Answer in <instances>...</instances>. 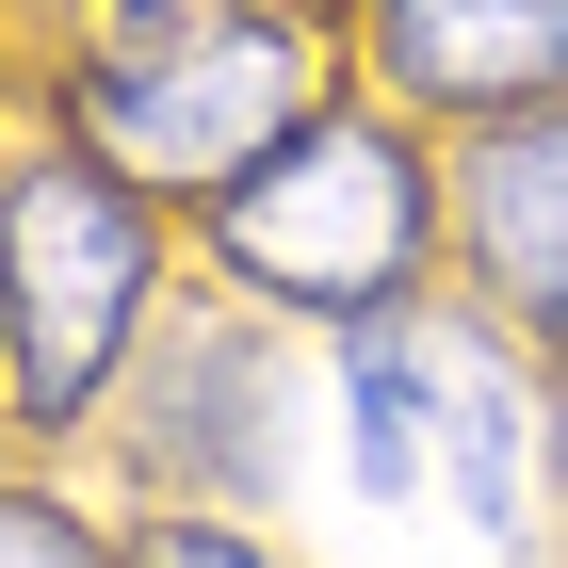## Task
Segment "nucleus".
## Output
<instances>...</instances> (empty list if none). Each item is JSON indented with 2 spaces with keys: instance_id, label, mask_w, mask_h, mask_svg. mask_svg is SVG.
I'll use <instances>...</instances> for the list:
<instances>
[{
  "instance_id": "1",
  "label": "nucleus",
  "mask_w": 568,
  "mask_h": 568,
  "mask_svg": "<svg viewBox=\"0 0 568 568\" xmlns=\"http://www.w3.org/2000/svg\"><path fill=\"white\" fill-rule=\"evenodd\" d=\"M423 244H438V179L357 98H308L276 146H244L212 179V261L308 325H390L423 293Z\"/></svg>"
},
{
  "instance_id": "3",
  "label": "nucleus",
  "mask_w": 568,
  "mask_h": 568,
  "mask_svg": "<svg viewBox=\"0 0 568 568\" xmlns=\"http://www.w3.org/2000/svg\"><path fill=\"white\" fill-rule=\"evenodd\" d=\"M308 114L293 17H179V0H114V33L65 65V131L114 146L131 179H195L212 195L244 146H276Z\"/></svg>"
},
{
  "instance_id": "5",
  "label": "nucleus",
  "mask_w": 568,
  "mask_h": 568,
  "mask_svg": "<svg viewBox=\"0 0 568 568\" xmlns=\"http://www.w3.org/2000/svg\"><path fill=\"white\" fill-rule=\"evenodd\" d=\"M374 82L406 114H536L568 98V0H374Z\"/></svg>"
},
{
  "instance_id": "8",
  "label": "nucleus",
  "mask_w": 568,
  "mask_h": 568,
  "mask_svg": "<svg viewBox=\"0 0 568 568\" xmlns=\"http://www.w3.org/2000/svg\"><path fill=\"white\" fill-rule=\"evenodd\" d=\"M131 568H261V552H244L227 520H195V504H163V520L131 536Z\"/></svg>"
},
{
  "instance_id": "2",
  "label": "nucleus",
  "mask_w": 568,
  "mask_h": 568,
  "mask_svg": "<svg viewBox=\"0 0 568 568\" xmlns=\"http://www.w3.org/2000/svg\"><path fill=\"white\" fill-rule=\"evenodd\" d=\"M146 276H163V212L146 179L82 131H33L0 163V342H17V423H82L114 390V357L146 342Z\"/></svg>"
},
{
  "instance_id": "4",
  "label": "nucleus",
  "mask_w": 568,
  "mask_h": 568,
  "mask_svg": "<svg viewBox=\"0 0 568 568\" xmlns=\"http://www.w3.org/2000/svg\"><path fill=\"white\" fill-rule=\"evenodd\" d=\"M455 261H471V293L536 357H568V98L471 131V163H455Z\"/></svg>"
},
{
  "instance_id": "7",
  "label": "nucleus",
  "mask_w": 568,
  "mask_h": 568,
  "mask_svg": "<svg viewBox=\"0 0 568 568\" xmlns=\"http://www.w3.org/2000/svg\"><path fill=\"white\" fill-rule=\"evenodd\" d=\"M0 568H131V552H98L49 487H0Z\"/></svg>"
},
{
  "instance_id": "6",
  "label": "nucleus",
  "mask_w": 568,
  "mask_h": 568,
  "mask_svg": "<svg viewBox=\"0 0 568 568\" xmlns=\"http://www.w3.org/2000/svg\"><path fill=\"white\" fill-rule=\"evenodd\" d=\"M131 471L179 487V504H261V487H276V357L244 342V325H179V342H163Z\"/></svg>"
}]
</instances>
